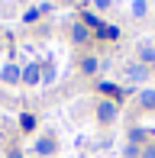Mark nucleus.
Wrapping results in <instances>:
<instances>
[{
    "instance_id": "15",
    "label": "nucleus",
    "mask_w": 155,
    "mask_h": 158,
    "mask_svg": "<svg viewBox=\"0 0 155 158\" xmlns=\"http://www.w3.org/2000/svg\"><path fill=\"white\" fill-rule=\"evenodd\" d=\"M23 19H26V23H36V19H39V10H26Z\"/></svg>"
},
{
    "instance_id": "6",
    "label": "nucleus",
    "mask_w": 155,
    "mask_h": 158,
    "mask_svg": "<svg viewBox=\"0 0 155 158\" xmlns=\"http://www.w3.org/2000/svg\"><path fill=\"white\" fill-rule=\"evenodd\" d=\"M71 35H74L78 42H87V26H84V23H78L74 29H71Z\"/></svg>"
},
{
    "instance_id": "2",
    "label": "nucleus",
    "mask_w": 155,
    "mask_h": 158,
    "mask_svg": "<svg viewBox=\"0 0 155 158\" xmlns=\"http://www.w3.org/2000/svg\"><path fill=\"white\" fill-rule=\"evenodd\" d=\"M97 116H100V119H107V123H110V119H116V103L103 100V103L97 106Z\"/></svg>"
},
{
    "instance_id": "17",
    "label": "nucleus",
    "mask_w": 155,
    "mask_h": 158,
    "mask_svg": "<svg viewBox=\"0 0 155 158\" xmlns=\"http://www.w3.org/2000/svg\"><path fill=\"white\" fill-rule=\"evenodd\" d=\"M94 3H97V6H107V3H110V0H94Z\"/></svg>"
},
{
    "instance_id": "3",
    "label": "nucleus",
    "mask_w": 155,
    "mask_h": 158,
    "mask_svg": "<svg viewBox=\"0 0 155 158\" xmlns=\"http://www.w3.org/2000/svg\"><path fill=\"white\" fill-rule=\"evenodd\" d=\"M23 81H26V84H36V81H42V71H39V64H26V71H23Z\"/></svg>"
},
{
    "instance_id": "18",
    "label": "nucleus",
    "mask_w": 155,
    "mask_h": 158,
    "mask_svg": "<svg viewBox=\"0 0 155 158\" xmlns=\"http://www.w3.org/2000/svg\"><path fill=\"white\" fill-rule=\"evenodd\" d=\"M65 3H74V0H65Z\"/></svg>"
},
{
    "instance_id": "11",
    "label": "nucleus",
    "mask_w": 155,
    "mask_h": 158,
    "mask_svg": "<svg viewBox=\"0 0 155 158\" xmlns=\"http://www.w3.org/2000/svg\"><path fill=\"white\" fill-rule=\"evenodd\" d=\"M103 35H107V39H116L119 29H116V26H107V29H100V39H103Z\"/></svg>"
},
{
    "instance_id": "12",
    "label": "nucleus",
    "mask_w": 155,
    "mask_h": 158,
    "mask_svg": "<svg viewBox=\"0 0 155 158\" xmlns=\"http://www.w3.org/2000/svg\"><path fill=\"white\" fill-rule=\"evenodd\" d=\"M145 13V0H136V3H132V16H142Z\"/></svg>"
},
{
    "instance_id": "16",
    "label": "nucleus",
    "mask_w": 155,
    "mask_h": 158,
    "mask_svg": "<svg viewBox=\"0 0 155 158\" xmlns=\"http://www.w3.org/2000/svg\"><path fill=\"white\" fill-rule=\"evenodd\" d=\"M142 58H145V61H152V58H155V48L145 45V48H142Z\"/></svg>"
},
{
    "instance_id": "7",
    "label": "nucleus",
    "mask_w": 155,
    "mask_h": 158,
    "mask_svg": "<svg viewBox=\"0 0 155 158\" xmlns=\"http://www.w3.org/2000/svg\"><path fill=\"white\" fill-rule=\"evenodd\" d=\"M19 126H23L26 132H29V129H36V116H29V113H23V116H19Z\"/></svg>"
},
{
    "instance_id": "9",
    "label": "nucleus",
    "mask_w": 155,
    "mask_h": 158,
    "mask_svg": "<svg viewBox=\"0 0 155 158\" xmlns=\"http://www.w3.org/2000/svg\"><path fill=\"white\" fill-rule=\"evenodd\" d=\"M84 26H97V32H100V29H103V26H100V23H97V16H94V13H84Z\"/></svg>"
},
{
    "instance_id": "4",
    "label": "nucleus",
    "mask_w": 155,
    "mask_h": 158,
    "mask_svg": "<svg viewBox=\"0 0 155 158\" xmlns=\"http://www.w3.org/2000/svg\"><path fill=\"white\" fill-rule=\"evenodd\" d=\"M145 74H149V71H145L142 64H129V68H126V77H129V81H145Z\"/></svg>"
},
{
    "instance_id": "19",
    "label": "nucleus",
    "mask_w": 155,
    "mask_h": 158,
    "mask_svg": "<svg viewBox=\"0 0 155 158\" xmlns=\"http://www.w3.org/2000/svg\"><path fill=\"white\" fill-rule=\"evenodd\" d=\"M10 158H19V155H10Z\"/></svg>"
},
{
    "instance_id": "13",
    "label": "nucleus",
    "mask_w": 155,
    "mask_h": 158,
    "mask_svg": "<svg viewBox=\"0 0 155 158\" xmlns=\"http://www.w3.org/2000/svg\"><path fill=\"white\" fill-rule=\"evenodd\" d=\"M42 71V81H52V77H55V68H52V64H45V68H39Z\"/></svg>"
},
{
    "instance_id": "14",
    "label": "nucleus",
    "mask_w": 155,
    "mask_h": 158,
    "mask_svg": "<svg viewBox=\"0 0 155 158\" xmlns=\"http://www.w3.org/2000/svg\"><path fill=\"white\" fill-rule=\"evenodd\" d=\"M142 103L145 106H155V90H145V94H142Z\"/></svg>"
},
{
    "instance_id": "10",
    "label": "nucleus",
    "mask_w": 155,
    "mask_h": 158,
    "mask_svg": "<svg viewBox=\"0 0 155 158\" xmlns=\"http://www.w3.org/2000/svg\"><path fill=\"white\" fill-rule=\"evenodd\" d=\"M81 68L87 71V74H90V71H97V58H84V61H81Z\"/></svg>"
},
{
    "instance_id": "5",
    "label": "nucleus",
    "mask_w": 155,
    "mask_h": 158,
    "mask_svg": "<svg viewBox=\"0 0 155 158\" xmlns=\"http://www.w3.org/2000/svg\"><path fill=\"white\" fill-rule=\"evenodd\" d=\"M100 90H103L107 97H119V94H123V90H119L116 84H110V81H103V84H100Z\"/></svg>"
},
{
    "instance_id": "8",
    "label": "nucleus",
    "mask_w": 155,
    "mask_h": 158,
    "mask_svg": "<svg viewBox=\"0 0 155 158\" xmlns=\"http://www.w3.org/2000/svg\"><path fill=\"white\" fill-rule=\"evenodd\" d=\"M36 148H39L42 155H48V152H52V148H55V142H52V139H42V142H39Z\"/></svg>"
},
{
    "instance_id": "1",
    "label": "nucleus",
    "mask_w": 155,
    "mask_h": 158,
    "mask_svg": "<svg viewBox=\"0 0 155 158\" xmlns=\"http://www.w3.org/2000/svg\"><path fill=\"white\" fill-rule=\"evenodd\" d=\"M0 77H3L6 84H16L19 77H23V71H19L16 64H3V71H0Z\"/></svg>"
}]
</instances>
